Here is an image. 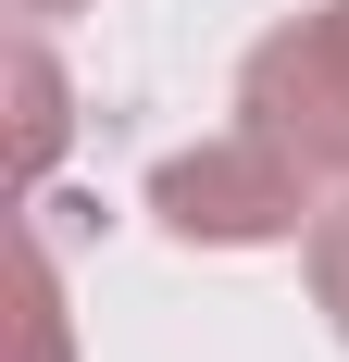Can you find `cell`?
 Here are the masks:
<instances>
[{"label": "cell", "mask_w": 349, "mask_h": 362, "mask_svg": "<svg viewBox=\"0 0 349 362\" xmlns=\"http://www.w3.org/2000/svg\"><path fill=\"white\" fill-rule=\"evenodd\" d=\"M25 337H37V362H63V275H50L37 225H25Z\"/></svg>", "instance_id": "obj_5"}, {"label": "cell", "mask_w": 349, "mask_h": 362, "mask_svg": "<svg viewBox=\"0 0 349 362\" xmlns=\"http://www.w3.org/2000/svg\"><path fill=\"white\" fill-rule=\"evenodd\" d=\"M312 187H324V175H312L287 138L225 125V138L174 150L162 175H150V213H162L187 250H262V238H300V213H324Z\"/></svg>", "instance_id": "obj_1"}, {"label": "cell", "mask_w": 349, "mask_h": 362, "mask_svg": "<svg viewBox=\"0 0 349 362\" xmlns=\"http://www.w3.org/2000/svg\"><path fill=\"white\" fill-rule=\"evenodd\" d=\"M13 13H25V25H50V13H75V0H13Z\"/></svg>", "instance_id": "obj_6"}, {"label": "cell", "mask_w": 349, "mask_h": 362, "mask_svg": "<svg viewBox=\"0 0 349 362\" xmlns=\"http://www.w3.org/2000/svg\"><path fill=\"white\" fill-rule=\"evenodd\" d=\"M237 125L287 138L312 175H349V0L275 25V37L237 63Z\"/></svg>", "instance_id": "obj_2"}, {"label": "cell", "mask_w": 349, "mask_h": 362, "mask_svg": "<svg viewBox=\"0 0 349 362\" xmlns=\"http://www.w3.org/2000/svg\"><path fill=\"white\" fill-rule=\"evenodd\" d=\"M50 150H63V63L37 50V25L13 37V163L50 175Z\"/></svg>", "instance_id": "obj_3"}, {"label": "cell", "mask_w": 349, "mask_h": 362, "mask_svg": "<svg viewBox=\"0 0 349 362\" xmlns=\"http://www.w3.org/2000/svg\"><path fill=\"white\" fill-rule=\"evenodd\" d=\"M312 300H324V325L349 337V187L312 213Z\"/></svg>", "instance_id": "obj_4"}]
</instances>
